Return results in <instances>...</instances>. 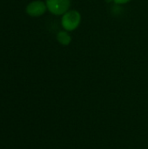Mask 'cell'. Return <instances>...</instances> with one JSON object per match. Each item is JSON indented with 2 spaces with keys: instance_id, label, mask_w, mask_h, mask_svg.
I'll return each instance as SVG.
<instances>
[{
  "instance_id": "cell-3",
  "label": "cell",
  "mask_w": 148,
  "mask_h": 149,
  "mask_svg": "<svg viewBox=\"0 0 148 149\" xmlns=\"http://www.w3.org/2000/svg\"><path fill=\"white\" fill-rule=\"evenodd\" d=\"M46 4L42 1H34L29 3L26 7V12L32 17H38L43 15L46 10Z\"/></svg>"
},
{
  "instance_id": "cell-5",
  "label": "cell",
  "mask_w": 148,
  "mask_h": 149,
  "mask_svg": "<svg viewBox=\"0 0 148 149\" xmlns=\"http://www.w3.org/2000/svg\"><path fill=\"white\" fill-rule=\"evenodd\" d=\"M116 3H119V4H122V3H127L128 1H130V0H113Z\"/></svg>"
},
{
  "instance_id": "cell-1",
  "label": "cell",
  "mask_w": 148,
  "mask_h": 149,
  "mask_svg": "<svg viewBox=\"0 0 148 149\" xmlns=\"http://www.w3.org/2000/svg\"><path fill=\"white\" fill-rule=\"evenodd\" d=\"M81 20L80 14L76 10L67 11L64 14L62 17V26L66 31H73L75 30Z\"/></svg>"
},
{
  "instance_id": "cell-2",
  "label": "cell",
  "mask_w": 148,
  "mask_h": 149,
  "mask_svg": "<svg viewBox=\"0 0 148 149\" xmlns=\"http://www.w3.org/2000/svg\"><path fill=\"white\" fill-rule=\"evenodd\" d=\"M71 0H46L47 9L55 15H61L67 12Z\"/></svg>"
},
{
  "instance_id": "cell-4",
  "label": "cell",
  "mask_w": 148,
  "mask_h": 149,
  "mask_svg": "<svg viewBox=\"0 0 148 149\" xmlns=\"http://www.w3.org/2000/svg\"><path fill=\"white\" fill-rule=\"evenodd\" d=\"M57 39L63 45H68L71 43V40H72L69 34L67 32H65V31L58 32V34L57 35Z\"/></svg>"
}]
</instances>
